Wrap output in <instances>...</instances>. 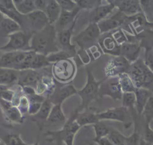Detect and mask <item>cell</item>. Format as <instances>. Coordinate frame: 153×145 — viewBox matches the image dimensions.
I'll use <instances>...</instances> for the list:
<instances>
[{
    "label": "cell",
    "instance_id": "obj_3",
    "mask_svg": "<svg viewBox=\"0 0 153 145\" xmlns=\"http://www.w3.org/2000/svg\"><path fill=\"white\" fill-rule=\"evenodd\" d=\"M50 64L47 56L33 51H14L12 69L17 70H38Z\"/></svg>",
    "mask_w": 153,
    "mask_h": 145
},
{
    "label": "cell",
    "instance_id": "obj_4",
    "mask_svg": "<svg viewBox=\"0 0 153 145\" xmlns=\"http://www.w3.org/2000/svg\"><path fill=\"white\" fill-rule=\"evenodd\" d=\"M86 83L81 90L78 91L77 93L81 100V104L78 107L79 112L88 109L90 103L98 97L99 87L103 80V79L101 81H96L90 68L86 69Z\"/></svg>",
    "mask_w": 153,
    "mask_h": 145
},
{
    "label": "cell",
    "instance_id": "obj_35",
    "mask_svg": "<svg viewBox=\"0 0 153 145\" xmlns=\"http://www.w3.org/2000/svg\"><path fill=\"white\" fill-rule=\"evenodd\" d=\"M75 59V62L77 66L78 64L81 66H84L88 64L91 61V57L87 52V50L84 49H79L76 51V54L74 59Z\"/></svg>",
    "mask_w": 153,
    "mask_h": 145
},
{
    "label": "cell",
    "instance_id": "obj_55",
    "mask_svg": "<svg viewBox=\"0 0 153 145\" xmlns=\"http://www.w3.org/2000/svg\"><path fill=\"white\" fill-rule=\"evenodd\" d=\"M87 145H94L93 143H88L87 144Z\"/></svg>",
    "mask_w": 153,
    "mask_h": 145
},
{
    "label": "cell",
    "instance_id": "obj_15",
    "mask_svg": "<svg viewBox=\"0 0 153 145\" xmlns=\"http://www.w3.org/2000/svg\"><path fill=\"white\" fill-rule=\"evenodd\" d=\"M0 107L7 121L15 124L23 123L24 115L17 107L13 106L11 102L0 98Z\"/></svg>",
    "mask_w": 153,
    "mask_h": 145
},
{
    "label": "cell",
    "instance_id": "obj_22",
    "mask_svg": "<svg viewBox=\"0 0 153 145\" xmlns=\"http://www.w3.org/2000/svg\"><path fill=\"white\" fill-rule=\"evenodd\" d=\"M127 109L121 106L108 109L105 111L97 113L99 121L111 120L124 122L126 118Z\"/></svg>",
    "mask_w": 153,
    "mask_h": 145
},
{
    "label": "cell",
    "instance_id": "obj_36",
    "mask_svg": "<svg viewBox=\"0 0 153 145\" xmlns=\"http://www.w3.org/2000/svg\"><path fill=\"white\" fill-rule=\"evenodd\" d=\"M146 124H150L153 119V93L148 98L142 113Z\"/></svg>",
    "mask_w": 153,
    "mask_h": 145
},
{
    "label": "cell",
    "instance_id": "obj_31",
    "mask_svg": "<svg viewBox=\"0 0 153 145\" xmlns=\"http://www.w3.org/2000/svg\"><path fill=\"white\" fill-rule=\"evenodd\" d=\"M118 82L123 92H134L136 88L127 73H124L118 76Z\"/></svg>",
    "mask_w": 153,
    "mask_h": 145
},
{
    "label": "cell",
    "instance_id": "obj_37",
    "mask_svg": "<svg viewBox=\"0 0 153 145\" xmlns=\"http://www.w3.org/2000/svg\"><path fill=\"white\" fill-rule=\"evenodd\" d=\"M77 6L81 9L93 10L95 8L102 5V1L100 0H74Z\"/></svg>",
    "mask_w": 153,
    "mask_h": 145
},
{
    "label": "cell",
    "instance_id": "obj_43",
    "mask_svg": "<svg viewBox=\"0 0 153 145\" xmlns=\"http://www.w3.org/2000/svg\"><path fill=\"white\" fill-rule=\"evenodd\" d=\"M143 61L148 69L153 73V48L151 47L146 48Z\"/></svg>",
    "mask_w": 153,
    "mask_h": 145
},
{
    "label": "cell",
    "instance_id": "obj_53",
    "mask_svg": "<svg viewBox=\"0 0 153 145\" xmlns=\"http://www.w3.org/2000/svg\"><path fill=\"white\" fill-rule=\"evenodd\" d=\"M148 32H149V33H152L153 34V30H149V31H148Z\"/></svg>",
    "mask_w": 153,
    "mask_h": 145
},
{
    "label": "cell",
    "instance_id": "obj_54",
    "mask_svg": "<svg viewBox=\"0 0 153 145\" xmlns=\"http://www.w3.org/2000/svg\"><path fill=\"white\" fill-rule=\"evenodd\" d=\"M0 145H5V144H4V143H2V142L1 141V142H0Z\"/></svg>",
    "mask_w": 153,
    "mask_h": 145
},
{
    "label": "cell",
    "instance_id": "obj_12",
    "mask_svg": "<svg viewBox=\"0 0 153 145\" xmlns=\"http://www.w3.org/2000/svg\"><path fill=\"white\" fill-rule=\"evenodd\" d=\"M78 91L72 84H65L63 85L56 87L53 92L47 98L53 104H62L69 97L75 95Z\"/></svg>",
    "mask_w": 153,
    "mask_h": 145
},
{
    "label": "cell",
    "instance_id": "obj_10",
    "mask_svg": "<svg viewBox=\"0 0 153 145\" xmlns=\"http://www.w3.org/2000/svg\"><path fill=\"white\" fill-rule=\"evenodd\" d=\"M76 20L69 27L57 32V44L59 50L69 53L74 58L76 54V45L71 43L72 33L76 23Z\"/></svg>",
    "mask_w": 153,
    "mask_h": 145
},
{
    "label": "cell",
    "instance_id": "obj_46",
    "mask_svg": "<svg viewBox=\"0 0 153 145\" xmlns=\"http://www.w3.org/2000/svg\"><path fill=\"white\" fill-rule=\"evenodd\" d=\"M42 103L38 102H30L28 109V114L31 116L35 115L40 109Z\"/></svg>",
    "mask_w": 153,
    "mask_h": 145
},
{
    "label": "cell",
    "instance_id": "obj_2",
    "mask_svg": "<svg viewBox=\"0 0 153 145\" xmlns=\"http://www.w3.org/2000/svg\"><path fill=\"white\" fill-rule=\"evenodd\" d=\"M79 111L78 108L75 109L61 129L47 131L44 133L46 140L55 145H62L63 143L65 145H74L75 135L81 128L76 121V117Z\"/></svg>",
    "mask_w": 153,
    "mask_h": 145
},
{
    "label": "cell",
    "instance_id": "obj_26",
    "mask_svg": "<svg viewBox=\"0 0 153 145\" xmlns=\"http://www.w3.org/2000/svg\"><path fill=\"white\" fill-rule=\"evenodd\" d=\"M136 95L135 109L139 115H142L143 108L152 92L145 88H136L134 92Z\"/></svg>",
    "mask_w": 153,
    "mask_h": 145
},
{
    "label": "cell",
    "instance_id": "obj_25",
    "mask_svg": "<svg viewBox=\"0 0 153 145\" xmlns=\"http://www.w3.org/2000/svg\"><path fill=\"white\" fill-rule=\"evenodd\" d=\"M76 121L78 125L82 127L88 125H93L99 121L97 116V113L91 111L88 109L78 112Z\"/></svg>",
    "mask_w": 153,
    "mask_h": 145
},
{
    "label": "cell",
    "instance_id": "obj_21",
    "mask_svg": "<svg viewBox=\"0 0 153 145\" xmlns=\"http://www.w3.org/2000/svg\"><path fill=\"white\" fill-rule=\"evenodd\" d=\"M149 69L145 64L144 61L140 58L130 63L127 73L131 78L136 88L142 76Z\"/></svg>",
    "mask_w": 153,
    "mask_h": 145
},
{
    "label": "cell",
    "instance_id": "obj_32",
    "mask_svg": "<svg viewBox=\"0 0 153 145\" xmlns=\"http://www.w3.org/2000/svg\"><path fill=\"white\" fill-rule=\"evenodd\" d=\"M93 127L95 134L94 137L93 139L94 142H96L102 138L108 137L111 131L109 128L102 121H99L96 124H93Z\"/></svg>",
    "mask_w": 153,
    "mask_h": 145
},
{
    "label": "cell",
    "instance_id": "obj_20",
    "mask_svg": "<svg viewBox=\"0 0 153 145\" xmlns=\"http://www.w3.org/2000/svg\"><path fill=\"white\" fill-rule=\"evenodd\" d=\"M105 5H101L91 10L88 16L89 23L97 24L101 20L106 18L107 16L115 8L114 5L109 1Z\"/></svg>",
    "mask_w": 153,
    "mask_h": 145
},
{
    "label": "cell",
    "instance_id": "obj_50",
    "mask_svg": "<svg viewBox=\"0 0 153 145\" xmlns=\"http://www.w3.org/2000/svg\"><path fill=\"white\" fill-rule=\"evenodd\" d=\"M26 145H39V137H38V138H37V140H36V142H35V143H34L33 144H27V143H26Z\"/></svg>",
    "mask_w": 153,
    "mask_h": 145
},
{
    "label": "cell",
    "instance_id": "obj_47",
    "mask_svg": "<svg viewBox=\"0 0 153 145\" xmlns=\"http://www.w3.org/2000/svg\"><path fill=\"white\" fill-rule=\"evenodd\" d=\"M139 135L136 132H133L129 137H127V145H139Z\"/></svg>",
    "mask_w": 153,
    "mask_h": 145
},
{
    "label": "cell",
    "instance_id": "obj_28",
    "mask_svg": "<svg viewBox=\"0 0 153 145\" xmlns=\"http://www.w3.org/2000/svg\"><path fill=\"white\" fill-rule=\"evenodd\" d=\"M66 120L67 119L66 116L62 110V104L53 105L49 114L47 122L50 124H65Z\"/></svg>",
    "mask_w": 153,
    "mask_h": 145
},
{
    "label": "cell",
    "instance_id": "obj_52",
    "mask_svg": "<svg viewBox=\"0 0 153 145\" xmlns=\"http://www.w3.org/2000/svg\"><path fill=\"white\" fill-rule=\"evenodd\" d=\"M3 53H4V52L0 51V60H1V56H2V55Z\"/></svg>",
    "mask_w": 153,
    "mask_h": 145
},
{
    "label": "cell",
    "instance_id": "obj_44",
    "mask_svg": "<svg viewBox=\"0 0 153 145\" xmlns=\"http://www.w3.org/2000/svg\"><path fill=\"white\" fill-rule=\"evenodd\" d=\"M112 35L113 38L119 45H121L126 42H128L121 28H119L116 30H114V32H112Z\"/></svg>",
    "mask_w": 153,
    "mask_h": 145
},
{
    "label": "cell",
    "instance_id": "obj_42",
    "mask_svg": "<svg viewBox=\"0 0 153 145\" xmlns=\"http://www.w3.org/2000/svg\"><path fill=\"white\" fill-rule=\"evenodd\" d=\"M61 9L68 11H72L78 7L75 1L72 0H57Z\"/></svg>",
    "mask_w": 153,
    "mask_h": 145
},
{
    "label": "cell",
    "instance_id": "obj_9",
    "mask_svg": "<svg viewBox=\"0 0 153 145\" xmlns=\"http://www.w3.org/2000/svg\"><path fill=\"white\" fill-rule=\"evenodd\" d=\"M130 63L124 57L115 56L110 59L105 67L106 78L118 77L120 75L127 73Z\"/></svg>",
    "mask_w": 153,
    "mask_h": 145
},
{
    "label": "cell",
    "instance_id": "obj_24",
    "mask_svg": "<svg viewBox=\"0 0 153 145\" xmlns=\"http://www.w3.org/2000/svg\"><path fill=\"white\" fill-rule=\"evenodd\" d=\"M19 72L13 69L0 67V85L9 86L17 82Z\"/></svg>",
    "mask_w": 153,
    "mask_h": 145
},
{
    "label": "cell",
    "instance_id": "obj_14",
    "mask_svg": "<svg viewBox=\"0 0 153 145\" xmlns=\"http://www.w3.org/2000/svg\"><path fill=\"white\" fill-rule=\"evenodd\" d=\"M117 7L120 12L126 16H132L143 13V10L140 1L137 0H122L109 1Z\"/></svg>",
    "mask_w": 153,
    "mask_h": 145
},
{
    "label": "cell",
    "instance_id": "obj_48",
    "mask_svg": "<svg viewBox=\"0 0 153 145\" xmlns=\"http://www.w3.org/2000/svg\"><path fill=\"white\" fill-rule=\"evenodd\" d=\"M48 1H45V0H36L34 1L35 5L36 7V9L37 10H40L44 12L46 7L47 5Z\"/></svg>",
    "mask_w": 153,
    "mask_h": 145
},
{
    "label": "cell",
    "instance_id": "obj_39",
    "mask_svg": "<svg viewBox=\"0 0 153 145\" xmlns=\"http://www.w3.org/2000/svg\"><path fill=\"white\" fill-rule=\"evenodd\" d=\"M48 61L51 64L66 58H73L67 52L63 50H59L57 52L51 53L47 56Z\"/></svg>",
    "mask_w": 153,
    "mask_h": 145
},
{
    "label": "cell",
    "instance_id": "obj_34",
    "mask_svg": "<svg viewBox=\"0 0 153 145\" xmlns=\"http://www.w3.org/2000/svg\"><path fill=\"white\" fill-rule=\"evenodd\" d=\"M108 138L114 145H127V137L117 130L111 131Z\"/></svg>",
    "mask_w": 153,
    "mask_h": 145
},
{
    "label": "cell",
    "instance_id": "obj_17",
    "mask_svg": "<svg viewBox=\"0 0 153 145\" xmlns=\"http://www.w3.org/2000/svg\"><path fill=\"white\" fill-rule=\"evenodd\" d=\"M81 9L78 7L72 11L62 10L60 16L54 24L57 32L69 27L76 20H77Z\"/></svg>",
    "mask_w": 153,
    "mask_h": 145
},
{
    "label": "cell",
    "instance_id": "obj_13",
    "mask_svg": "<svg viewBox=\"0 0 153 145\" xmlns=\"http://www.w3.org/2000/svg\"><path fill=\"white\" fill-rule=\"evenodd\" d=\"M97 44L101 50L105 53L113 56H119L120 52V45L113 38L112 32L103 33L100 36Z\"/></svg>",
    "mask_w": 153,
    "mask_h": 145
},
{
    "label": "cell",
    "instance_id": "obj_51",
    "mask_svg": "<svg viewBox=\"0 0 153 145\" xmlns=\"http://www.w3.org/2000/svg\"><path fill=\"white\" fill-rule=\"evenodd\" d=\"M4 17H5V16L0 11V24H1V21H2V20H3V18H4Z\"/></svg>",
    "mask_w": 153,
    "mask_h": 145
},
{
    "label": "cell",
    "instance_id": "obj_19",
    "mask_svg": "<svg viewBox=\"0 0 153 145\" xmlns=\"http://www.w3.org/2000/svg\"><path fill=\"white\" fill-rule=\"evenodd\" d=\"M53 106V104L46 98L42 103L39 111L35 115L32 116L31 121L36 124L39 131L43 130Z\"/></svg>",
    "mask_w": 153,
    "mask_h": 145
},
{
    "label": "cell",
    "instance_id": "obj_7",
    "mask_svg": "<svg viewBox=\"0 0 153 145\" xmlns=\"http://www.w3.org/2000/svg\"><path fill=\"white\" fill-rule=\"evenodd\" d=\"M100 32L96 23H89L87 27L72 39L79 46L80 49L87 50L95 45L100 36Z\"/></svg>",
    "mask_w": 153,
    "mask_h": 145
},
{
    "label": "cell",
    "instance_id": "obj_6",
    "mask_svg": "<svg viewBox=\"0 0 153 145\" xmlns=\"http://www.w3.org/2000/svg\"><path fill=\"white\" fill-rule=\"evenodd\" d=\"M76 69V64L72 58H66L53 63L51 73L55 81L65 84L72 81Z\"/></svg>",
    "mask_w": 153,
    "mask_h": 145
},
{
    "label": "cell",
    "instance_id": "obj_49",
    "mask_svg": "<svg viewBox=\"0 0 153 145\" xmlns=\"http://www.w3.org/2000/svg\"><path fill=\"white\" fill-rule=\"evenodd\" d=\"M96 143L98 145H114L108 138V137H105L99 139V140L96 141Z\"/></svg>",
    "mask_w": 153,
    "mask_h": 145
},
{
    "label": "cell",
    "instance_id": "obj_29",
    "mask_svg": "<svg viewBox=\"0 0 153 145\" xmlns=\"http://www.w3.org/2000/svg\"><path fill=\"white\" fill-rule=\"evenodd\" d=\"M13 2L17 11L22 15L26 16L36 10L33 0H14Z\"/></svg>",
    "mask_w": 153,
    "mask_h": 145
},
{
    "label": "cell",
    "instance_id": "obj_5",
    "mask_svg": "<svg viewBox=\"0 0 153 145\" xmlns=\"http://www.w3.org/2000/svg\"><path fill=\"white\" fill-rule=\"evenodd\" d=\"M34 32L19 30L7 35L8 42L0 47V51L6 52L30 51V42Z\"/></svg>",
    "mask_w": 153,
    "mask_h": 145
},
{
    "label": "cell",
    "instance_id": "obj_8",
    "mask_svg": "<svg viewBox=\"0 0 153 145\" xmlns=\"http://www.w3.org/2000/svg\"><path fill=\"white\" fill-rule=\"evenodd\" d=\"M123 93L118 77L105 78L99 87L98 97L109 96L114 100H121Z\"/></svg>",
    "mask_w": 153,
    "mask_h": 145
},
{
    "label": "cell",
    "instance_id": "obj_41",
    "mask_svg": "<svg viewBox=\"0 0 153 145\" xmlns=\"http://www.w3.org/2000/svg\"><path fill=\"white\" fill-rule=\"evenodd\" d=\"M29 104L30 101L28 97L25 95H22L19 99V103L17 107L23 115H24L26 113H28Z\"/></svg>",
    "mask_w": 153,
    "mask_h": 145
},
{
    "label": "cell",
    "instance_id": "obj_1",
    "mask_svg": "<svg viewBox=\"0 0 153 145\" xmlns=\"http://www.w3.org/2000/svg\"><path fill=\"white\" fill-rule=\"evenodd\" d=\"M56 39L54 25L48 24L42 30L33 33L30 42V50L47 56L59 51Z\"/></svg>",
    "mask_w": 153,
    "mask_h": 145
},
{
    "label": "cell",
    "instance_id": "obj_27",
    "mask_svg": "<svg viewBox=\"0 0 153 145\" xmlns=\"http://www.w3.org/2000/svg\"><path fill=\"white\" fill-rule=\"evenodd\" d=\"M61 11L62 9L57 0H50L48 1L44 12L48 18L49 24H54L56 23L60 16Z\"/></svg>",
    "mask_w": 153,
    "mask_h": 145
},
{
    "label": "cell",
    "instance_id": "obj_23",
    "mask_svg": "<svg viewBox=\"0 0 153 145\" xmlns=\"http://www.w3.org/2000/svg\"><path fill=\"white\" fill-rule=\"evenodd\" d=\"M120 45V55L124 57L130 63L139 58L140 51V45L136 43L124 42Z\"/></svg>",
    "mask_w": 153,
    "mask_h": 145
},
{
    "label": "cell",
    "instance_id": "obj_16",
    "mask_svg": "<svg viewBox=\"0 0 153 145\" xmlns=\"http://www.w3.org/2000/svg\"><path fill=\"white\" fill-rule=\"evenodd\" d=\"M29 30L38 32L44 29L49 24L48 18L45 12L36 10L32 13L26 15Z\"/></svg>",
    "mask_w": 153,
    "mask_h": 145
},
{
    "label": "cell",
    "instance_id": "obj_11",
    "mask_svg": "<svg viewBox=\"0 0 153 145\" xmlns=\"http://www.w3.org/2000/svg\"><path fill=\"white\" fill-rule=\"evenodd\" d=\"M127 21V16L119 11L114 16L106 17L99 21L97 23V26L100 33L103 34L121 28L120 27L125 24Z\"/></svg>",
    "mask_w": 153,
    "mask_h": 145
},
{
    "label": "cell",
    "instance_id": "obj_18",
    "mask_svg": "<svg viewBox=\"0 0 153 145\" xmlns=\"http://www.w3.org/2000/svg\"><path fill=\"white\" fill-rule=\"evenodd\" d=\"M42 75L36 70L27 69L20 70L17 85L20 87H32L35 88L37 84L41 79Z\"/></svg>",
    "mask_w": 153,
    "mask_h": 145
},
{
    "label": "cell",
    "instance_id": "obj_30",
    "mask_svg": "<svg viewBox=\"0 0 153 145\" xmlns=\"http://www.w3.org/2000/svg\"><path fill=\"white\" fill-rule=\"evenodd\" d=\"M0 29L6 36L22 30L20 26L16 21L5 16L0 24Z\"/></svg>",
    "mask_w": 153,
    "mask_h": 145
},
{
    "label": "cell",
    "instance_id": "obj_45",
    "mask_svg": "<svg viewBox=\"0 0 153 145\" xmlns=\"http://www.w3.org/2000/svg\"><path fill=\"white\" fill-rule=\"evenodd\" d=\"M143 140L149 144L153 143V129L150 127L149 124H145Z\"/></svg>",
    "mask_w": 153,
    "mask_h": 145
},
{
    "label": "cell",
    "instance_id": "obj_40",
    "mask_svg": "<svg viewBox=\"0 0 153 145\" xmlns=\"http://www.w3.org/2000/svg\"><path fill=\"white\" fill-rule=\"evenodd\" d=\"M16 91L10 88L8 86L0 85V98L12 102Z\"/></svg>",
    "mask_w": 153,
    "mask_h": 145
},
{
    "label": "cell",
    "instance_id": "obj_33",
    "mask_svg": "<svg viewBox=\"0 0 153 145\" xmlns=\"http://www.w3.org/2000/svg\"><path fill=\"white\" fill-rule=\"evenodd\" d=\"M2 142L5 145H26L19 134H8L2 138Z\"/></svg>",
    "mask_w": 153,
    "mask_h": 145
},
{
    "label": "cell",
    "instance_id": "obj_38",
    "mask_svg": "<svg viewBox=\"0 0 153 145\" xmlns=\"http://www.w3.org/2000/svg\"><path fill=\"white\" fill-rule=\"evenodd\" d=\"M121 100L123 107L126 109L135 107L136 95L134 92H123Z\"/></svg>",
    "mask_w": 153,
    "mask_h": 145
}]
</instances>
